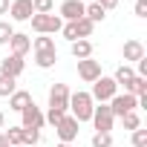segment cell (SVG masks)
Segmentation results:
<instances>
[{
    "label": "cell",
    "mask_w": 147,
    "mask_h": 147,
    "mask_svg": "<svg viewBox=\"0 0 147 147\" xmlns=\"http://www.w3.org/2000/svg\"><path fill=\"white\" fill-rule=\"evenodd\" d=\"M69 110H72V118L81 124V121H90V118H92L95 101H92V98H90V92H84V90L69 92Z\"/></svg>",
    "instance_id": "cell-1"
},
{
    "label": "cell",
    "mask_w": 147,
    "mask_h": 147,
    "mask_svg": "<svg viewBox=\"0 0 147 147\" xmlns=\"http://www.w3.org/2000/svg\"><path fill=\"white\" fill-rule=\"evenodd\" d=\"M113 95H118V84H115L113 78L101 75V78L92 84V92H90V98H92V101H98V104H110V98H113Z\"/></svg>",
    "instance_id": "cell-2"
},
{
    "label": "cell",
    "mask_w": 147,
    "mask_h": 147,
    "mask_svg": "<svg viewBox=\"0 0 147 147\" xmlns=\"http://www.w3.org/2000/svg\"><path fill=\"white\" fill-rule=\"evenodd\" d=\"M29 20H32V29L38 35H58L61 26H63V20L58 15H32Z\"/></svg>",
    "instance_id": "cell-3"
},
{
    "label": "cell",
    "mask_w": 147,
    "mask_h": 147,
    "mask_svg": "<svg viewBox=\"0 0 147 147\" xmlns=\"http://www.w3.org/2000/svg\"><path fill=\"white\" fill-rule=\"evenodd\" d=\"M43 124H46L43 110H40L35 101H32L29 107H23V110H20V127H23V130H40Z\"/></svg>",
    "instance_id": "cell-4"
},
{
    "label": "cell",
    "mask_w": 147,
    "mask_h": 147,
    "mask_svg": "<svg viewBox=\"0 0 147 147\" xmlns=\"http://www.w3.org/2000/svg\"><path fill=\"white\" fill-rule=\"evenodd\" d=\"M92 127H95V133H110L113 130V124H115V115H113V110H110V104H101V107H95L92 110Z\"/></svg>",
    "instance_id": "cell-5"
},
{
    "label": "cell",
    "mask_w": 147,
    "mask_h": 147,
    "mask_svg": "<svg viewBox=\"0 0 147 147\" xmlns=\"http://www.w3.org/2000/svg\"><path fill=\"white\" fill-rule=\"evenodd\" d=\"M49 110H61V113L69 110V87L66 84H52V90H49Z\"/></svg>",
    "instance_id": "cell-6"
},
{
    "label": "cell",
    "mask_w": 147,
    "mask_h": 147,
    "mask_svg": "<svg viewBox=\"0 0 147 147\" xmlns=\"http://www.w3.org/2000/svg\"><path fill=\"white\" fill-rule=\"evenodd\" d=\"M136 107H138V98L130 95V92H124V95H113V98H110V110H113L115 118H121L124 113H133Z\"/></svg>",
    "instance_id": "cell-7"
},
{
    "label": "cell",
    "mask_w": 147,
    "mask_h": 147,
    "mask_svg": "<svg viewBox=\"0 0 147 147\" xmlns=\"http://www.w3.org/2000/svg\"><path fill=\"white\" fill-rule=\"evenodd\" d=\"M78 78L87 81V84H95V81L101 78V61H95V58L78 61Z\"/></svg>",
    "instance_id": "cell-8"
},
{
    "label": "cell",
    "mask_w": 147,
    "mask_h": 147,
    "mask_svg": "<svg viewBox=\"0 0 147 147\" xmlns=\"http://www.w3.org/2000/svg\"><path fill=\"white\" fill-rule=\"evenodd\" d=\"M55 133H58L61 144H72V141L78 138V121L72 118V115H63V121L55 127Z\"/></svg>",
    "instance_id": "cell-9"
},
{
    "label": "cell",
    "mask_w": 147,
    "mask_h": 147,
    "mask_svg": "<svg viewBox=\"0 0 147 147\" xmlns=\"http://www.w3.org/2000/svg\"><path fill=\"white\" fill-rule=\"evenodd\" d=\"M23 66H26V61L23 58H18V55H9V58H3L0 61V75H6V78H20L23 75Z\"/></svg>",
    "instance_id": "cell-10"
},
{
    "label": "cell",
    "mask_w": 147,
    "mask_h": 147,
    "mask_svg": "<svg viewBox=\"0 0 147 147\" xmlns=\"http://www.w3.org/2000/svg\"><path fill=\"white\" fill-rule=\"evenodd\" d=\"M58 18L66 20V23L81 20V18H84V3H81V0H63L61 9H58Z\"/></svg>",
    "instance_id": "cell-11"
},
{
    "label": "cell",
    "mask_w": 147,
    "mask_h": 147,
    "mask_svg": "<svg viewBox=\"0 0 147 147\" xmlns=\"http://www.w3.org/2000/svg\"><path fill=\"white\" fill-rule=\"evenodd\" d=\"M9 49H12V55L26 58V55L32 52V38H29V35H23V32H15V35H12V40H9Z\"/></svg>",
    "instance_id": "cell-12"
},
{
    "label": "cell",
    "mask_w": 147,
    "mask_h": 147,
    "mask_svg": "<svg viewBox=\"0 0 147 147\" xmlns=\"http://www.w3.org/2000/svg\"><path fill=\"white\" fill-rule=\"evenodd\" d=\"M9 15H12V20H18V23L29 20V18L35 15V9H32V0H12Z\"/></svg>",
    "instance_id": "cell-13"
},
{
    "label": "cell",
    "mask_w": 147,
    "mask_h": 147,
    "mask_svg": "<svg viewBox=\"0 0 147 147\" xmlns=\"http://www.w3.org/2000/svg\"><path fill=\"white\" fill-rule=\"evenodd\" d=\"M121 55H124V63H130V61H141L144 58V43L141 40H127L124 46H121Z\"/></svg>",
    "instance_id": "cell-14"
},
{
    "label": "cell",
    "mask_w": 147,
    "mask_h": 147,
    "mask_svg": "<svg viewBox=\"0 0 147 147\" xmlns=\"http://www.w3.org/2000/svg\"><path fill=\"white\" fill-rule=\"evenodd\" d=\"M29 104H32V92H26V90H15L9 95V110H15V113H20Z\"/></svg>",
    "instance_id": "cell-15"
},
{
    "label": "cell",
    "mask_w": 147,
    "mask_h": 147,
    "mask_svg": "<svg viewBox=\"0 0 147 147\" xmlns=\"http://www.w3.org/2000/svg\"><path fill=\"white\" fill-rule=\"evenodd\" d=\"M69 52L75 61H84V58H92V43L90 40H75V43H69Z\"/></svg>",
    "instance_id": "cell-16"
},
{
    "label": "cell",
    "mask_w": 147,
    "mask_h": 147,
    "mask_svg": "<svg viewBox=\"0 0 147 147\" xmlns=\"http://www.w3.org/2000/svg\"><path fill=\"white\" fill-rule=\"evenodd\" d=\"M133 78H136V69H133L130 63H121V66L115 69V75H113V81H115L118 87H127Z\"/></svg>",
    "instance_id": "cell-17"
},
{
    "label": "cell",
    "mask_w": 147,
    "mask_h": 147,
    "mask_svg": "<svg viewBox=\"0 0 147 147\" xmlns=\"http://www.w3.org/2000/svg\"><path fill=\"white\" fill-rule=\"evenodd\" d=\"M55 61H58V52H55V49H49V52H35V63H38L40 69H52Z\"/></svg>",
    "instance_id": "cell-18"
},
{
    "label": "cell",
    "mask_w": 147,
    "mask_h": 147,
    "mask_svg": "<svg viewBox=\"0 0 147 147\" xmlns=\"http://www.w3.org/2000/svg\"><path fill=\"white\" fill-rule=\"evenodd\" d=\"M124 92H130V95H147V78H141V75H136L127 87H124Z\"/></svg>",
    "instance_id": "cell-19"
},
{
    "label": "cell",
    "mask_w": 147,
    "mask_h": 147,
    "mask_svg": "<svg viewBox=\"0 0 147 147\" xmlns=\"http://www.w3.org/2000/svg\"><path fill=\"white\" fill-rule=\"evenodd\" d=\"M84 18H87V20H92V23H101V20L107 18V12H104L98 3H90V6H84Z\"/></svg>",
    "instance_id": "cell-20"
},
{
    "label": "cell",
    "mask_w": 147,
    "mask_h": 147,
    "mask_svg": "<svg viewBox=\"0 0 147 147\" xmlns=\"http://www.w3.org/2000/svg\"><path fill=\"white\" fill-rule=\"evenodd\" d=\"M75 32H78V40H87V38L95 32V23L87 20V18H81V20H75Z\"/></svg>",
    "instance_id": "cell-21"
},
{
    "label": "cell",
    "mask_w": 147,
    "mask_h": 147,
    "mask_svg": "<svg viewBox=\"0 0 147 147\" xmlns=\"http://www.w3.org/2000/svg\"><path fill=\"white\" fill-rule=\"evenodd\" d=\"M15 90H18V81H15V78H6V75H0V98H9Z\"/></svg>",
    "instance_id": "cell-22"
},
{
    "label": "cell",
    "mask_w": 147,
    "mask_h": 147,
    "mask_svg": "<svg viewBox=\"0 0 147 147\" xmlns=\"http://www.w3.org/2000/svg\"><path fill=\"white\" fill-rule=\"evenodd\" d=\"M32 49H35V52H49V49H55V40L46 38V35H40V38L32 40Z\"/></svg>",
    "instance_id": "cell-23"
},
{
    "label": "cell",
    "mask_w": 147,
    "mask_h": 147,
    "mask_svg": "<svg viewBox=\"0 0 147 147\" xmlns=\"http://www.w3.org/2000/svg\"><path fill=\"white\" fill-rule=\"evenodd\" d=\"M121 124H124V130H138V127H141V118H138V113L133 110V113H124V115H121Z\"/></svg>",
    "instance_id": "cell-24"
},
{
    "label": "cell",
    "mask_w": 147,
    "mask_h": 147,
    "mask_svg": "<svg viewBox=\"0 0 147 147\" xmlns=\"http://www.w3.org/2000/svg\"><path fill=\"white\" fill-rule=\"evenodd\" d=\"M12 35H15V29H12V23H9V20H0V46H9V40H12Z\"/></svg>",
    "instance_id": "cell-25"
},
{
    "label": "cell",
    "mask_w": 147,
    "mask_h": 147,
    "mask_svg": "<svg viewBox=\"0 0 147 147\" xmlns=\"http://www.w3.org/2000/svg\"><path fill=\"white\" fill-rule=\"evenodd\" d=\"M32 9H35V15H52L55 3L52 0H32Z\"/></svg>",
    "instance_id": "cell-26"
},
{
    "label": "cell",
    "mask_w": 147,
    "mask_h": 147,
    "mask_svg": "<svg viewBox=\"0 0 147 147\" xmlns=\"http://www.w3.org/2000/svg\"><path fill=\"white\" fill-rule=\"evenodd\" d=\"M6 138H9V144H12V147H20V144H23V127H9Z\"/></svg>",
    "instance_id": "cell-27"
},
{
    "label": "cell",
    "mask_w": 147,
    "mask_h": 147,
    "mask_svg": "<svg viewBox=\"0 0 147 147\" xmlns=\"http://www.w3.org/2000/svg\"><path fill=\"white\" fill-rule=\"evenodd\" d=\"M90 144L92 147H113V133H95Z\"/></svg>",
    "instance_id": "cell-28"
},
{
    "label": "cell",
    "mask_w": 147,
    "mask_h": 147,
    "mask_svg": "<svg viewBox=\"0 0 147 147\" xmlns=\"http://www.w3.org/2000/svg\"><path fill=\"white\" fill-rule=\"evenodd\" d=\"M61 35H63L69 43H75V40H78V32H75V20H72V23H63V26H61Z\"/></svg>",
    "instance_id": "cell-29"
},
{
    "label": "cell",
    "mask_w": 147,
    "mask_h": 147,
    "mask_svg": "<svg viewBox=\"0 0 147 147\" xmlns=\"http://www.w3.org/2000/svg\"><path fill=\"white\" fill-rule=\"evenodd\" d=\"M40 141V130H23V144L26 147H35Z\"/></svg>",
    "instance_id": "cell-30"
},
{
    "label": "cell",
    "mask_w": 147,
    "mask_h": 147,
    "mask_svg": "<svg viewBox=\"0 0 147 147\" xmlns=\"http://www.w3.org/2000/svg\"><path fill=\"white\" fill-rule=\"evenodd\" d=\"M63 115H66V113H61V110H49V113H46L43 118H46V124H52V127H58V124L63 121Z\"/></svg>",
    "instance_id": "cell-31"
},
{
    "label": "cell",
    "mask_w": 147,
    "mask_h": 147,
    "mask_svg": "<svg viewBox=\"0 0 147 147\" xmlns=\"http://www.w3.org/2000/svg\"><path fill=\"white\" fill-rule=\"evenodd\" d=\"M133 147H147V130H133Z\"/></svg>",
    "instance_id": "cell-32"
},
{
    "label": "cell",
    "mask_w": 147,
    "mask_h": 147,
    "mask_svg": "<svg viewBox=\"0 0 147 147\" xmlns=\"http://www.w3.org/2000/svg\"><path fill=\"white\" fill-rule=\"evenodd\" d=\"M136 75L147 78V58H141V61H138V69H136Z\"/></svg>",
    "instance_id": "cell-33"
},
{
    "label": "cell",
    "mask_w": 147,
    "mask_h": 147,
    "mask_svg": "<svg viewBox=\"0 0 147 147\" xmlns=\"http://www.w3.org/2000/svg\"><path fill=\"white\" fill-rule=\"evenodd\" d=\"M98 6H101L104 12H110V9H115V6H118V0H101Z\"/></svg>",
    "instance_id": "cell-34"
},
{
    "label": "cell",
    "mask_w": 147,
    "mask_h": 147,
    "mask_svg": "<svg viewBox=\"0 0 147 147\" xmlns=\"http://www.w3.org/2000/svg\"><path fill=\"white\" fill-rule=\"evenodd\" d=\"M136 15L138 18H147V3H136Z\"/></svg>",
    "instance_id": "cell-35"
},
{
    "label": "cell",
    "mask_w": 147,
    "mask_h": 147,
    "mask_svg": "<svg viewBox=\"0 0 147 147\" xmlns=\"http://www.w3.org/2000/svg\"><path fill=\"white\" fill-rule=\"evenodd\" d=\"M9 6H12V0H0V15H9Z\"/></svg>",
    "instance_id": "cell-36"
},
{
    "label": "cell",
    "mask_w": 147,
    "mask_h": 147,
    "mask_svg": "<svg viewBox=\"0 0 147 147\" xmlns=\"http://www.w3.org/2000/svg\"><path fill=\"white\" fill-rule=\"evenodd\" d=\"M0 147H12V144H9V138H6V133H0Z\"/></svg>",
    "instance_id": "cell-37"
},
{
    "label": "cell",
    "mask_w": 147,
    "mask_h": 147,
    "mask_svg": "<svg viewBox=\"0 0 147 147\" xmlns=\"http://www.w3.org/2000/svg\"><path fill=\"white\" fill-rule=\"evenodd\" d=\"M3 124H6V115H3V110H0V130H3Z\"/></svg>",
    "instance_id": "cell-38"
},
{
    "label": "cell",
    "mask_w": 147,
    "mask_h": 147,
    "mask_svg": "<svg viewBox=\"0 0 147 147\" xmlns=\"http://www.w3.org/2000/svg\"><path fill=\"white\" fill-rule=\"evenodd\" d=\"M58 147H75V144H58Z\"/></svg>",
    "instance_id": "cell-39"
},
{
    "label": "cell",
    "mask_w": 147,
    "mask_h": 147,
    "mask_svg": "<svg viewBox=\"0 0 147 147\" xmlns=\"http://www.w3.org/2000/svg\"><path fill=\"white\" fill-rule=\"evenodd\" d=\"M136 3H147V0H136Z\"/></svg>",
    "instance_id": "cell-40"
},
{
    "label": "cell",
    "mask_w": 147,
    "mask_h": 147,
    "mask_svg": "<svg viewBox=\"0 0 147 147\" xmlns=\"http://www.w3.org/2000/svg\"><path fill=\"white\" fill-rule=\"evenodd\" d=\"M92 3H101V0H92Z\"/></svg>",
    "instance_id": "cell-41"
},
{
    "label": "cell",
    "mask_w": 147,
    "mask_h": 147,
    "mask_svg": "<svg viewBox=\"0 0 147 147\" xmlns=\"http://www.w3.org/2000/svg\"><path fill=\"white\" fill-rule=\"evenodd\" d=\"M20 147H26V144H20Z\"/></svg>",
    "instance_id": "cell-42"
}]
</instances>
